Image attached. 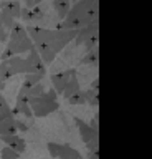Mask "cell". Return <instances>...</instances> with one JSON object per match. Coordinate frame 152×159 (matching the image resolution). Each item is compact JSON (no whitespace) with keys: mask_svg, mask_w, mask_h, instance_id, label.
Listing matches in <instances>:
<instances>
[{"mask_svg":"<svg viewBox=\"0 0 152 159\" xmlns=\"http://www.w3.org/2000/svg\"><path fill=\"white\" fill-rule=\"evenodd\" d=\"M10 116H13L12 109H10V106H8L5 96H2V91H0V123H2L3 119L10 118Z\"/></svg>","mask_w":152,"mask_h":159,"instance_id":"cell-15","label":"cell"},{"mask_svg":"<svg viewBox=\"0 0 152 159\" xmlns=\"http://www.w3.org/2000/svg\"><path fill=\"white\" fill-rule=\"evenodd\" d=\"M78 89H81L80 88V80H78V76H76V71L70 76V80H68V83H66V86H65V89H63V96H65L66 99L71 96L73 93H76Z\"/></svg>","mask_w":152,"mask_h":159,"instance_id":"cell-12","label":"cell"},{"mask_svg":"<svg viewBox=\"0 0 152 159\" xmlns=\"http://www.w3.org/2000/svg\"><path fill=\"white\" fill-rule=\"evenodd\" d=\"M7 38H8V32L5 30V27H3L2 20H0V42L5 43V42H7Z\"/></svg>","mask_w":152,"mask_h":159,"instance_id":"cell-23","label":"cell"},{"mask_svg":"<svg viewBox=\"0 0 152 159\" xmlns=\"http://www.w3.org/2000/svg\"><path fill=\"white\" fill-rule=\"evenodd\" d=\"M70 7H71V0H55L53 2V8H55V12L60 17V20H63L66 17Z\"/></svg>","mask_w":152,"mask_h":159,"instance_id":"cell-14","label":"cell"},{"mask_svg":"<svg viewBox=\"0 0 152 159\" xmlns=\"http://www.w3.org/2000/svg\"><path fill=\"white\" fill-rule=\"evenodd\" d=\"M98 86H99V80H94V81H93V89H98Z\"/></svg>","mask_w":152,"mask_h":159,"instance_id":"cell-28","label":"cell"},{"mask_svg":"<svg viewBox=\"0 0 152 159\" xmlns=\"http://www.w3.org/2000/svg\"><path fill=\"white\" fill-rule=\"evenodd\" d=\"M99 17V0H78L60 22L61 30H80Z\"/></svg>","mask_w":152,"mask_h":159,"instance_id":"cell-2","label":"cell"},{"mask_svg":"<svg viewBox=\"0 0 152 159\" xmlns=\"http://www.w3.org/2000/svg\"><path fill=\"white\" fill-rule=\"evenodd\" d=\"M17 124H15V116H10L3 119L0 123V136H7V134H17Z\"/></svg>","mask_w":152,"mask_h":159,"instance_id":"cell-11","label":"cell"},{"mask_svg":"<svg viewBox=\"0 0 152 159\" xmlns=\"http://www.w3.org/2000/svg\"><path fill=\"white\" fill-rule=\"evenodd\" d=\"M0 139L5 143V146L12 148L13 151H17V152H20V154L27 151L25 139H23L22 136H18V134H7V136H0Z\"/></svg>","mask_w":152,"mask_h":159,"instance_id":"cell-8","label":"cell"},{"mask_svg":"<svg viewBox=\"0 0 152 159\" xmlns=\"http://www.w3.org/2000/svg\"><path fill=\"white\" fill-rule=\"evenodd\" d=\"M88 159H99V151H88Z\"/></svg>","mask_w":152,"mask_h":159,"instance_id":"cell-26","label":"cell"},{"mask_svg":"<svg viewBox=\"0 0 152 159\" xmlns=\"http://www.w3.org/2000/svg\"><path fill=\"white\" fill-rule=\"evenodd\" d=\"M48 152L53 159H83L80 151L68 144H58V143H48L46 144Z\"/></svg>","mask_w":152,"mask_h":159,"instance_id":"cell-5","label":"cell"},{"mask_svg":"<svg viewBox=\"0 0 152 159\" xmlns=\"http://www.w3.org/2000/svg\"><path fill=\"white\" fill-rule=\"evenodd\" d=\"M41 0H25V5L27 7H35V5H40Z\"/></svg>","mask_w":152,"mask_h":159,"instance_id":"cell-27","label":"cell"},{"mask_svg":"<svg viewBox=\"0 0 152 159\" xmlns=\"http://www.w3.org/2000/svg\"><path fill=\"white\" fill-rule=\"evenodd\" d=\"M86 103H89L91 106H98L99 104V99H98V89H86Z\"/></svg>","mask_w":152,"mask_h":159,"instance_id":"cell-19","label":"cell"},{"mask_svg":"<svg viewBox=\"0 0 152 159\" xmlns=\"http://www.w3.org/2000/svg\"><path fill=\"white\" fill-rule=\"evenodd\" d=\"M98 20H93L91 23H88L86 27H83L78 30V33H76V37H75V43L76 45H85L86 40H89L93 35H96L98 33Z\"/></svg>","mask_w":152,"mask_h":159,"instance_id":"cell-7","label":"cell"},{"mask_svg":"<svg viewBox=\"0 0 152 159\" xmlns=\"http://www.w3.org/2000/svg\"><path fill=\"white\" fill-rule=\"evenodd\" d=\"M68 103L73 104V106H78V104H85L86 103V91L83 89H78L76 93H73L70 98H68Z\"/></svg>","mask_w":152,"mask_h":159,"instance_id":"cell-16","label":"cell"},{"mask_svg":"<svg viewBox=\"0 0 152 159\" xmlns=\"http://www.w3.org/2000/svg\"><path fill=\"white\" fill-rule=\"evenodd\" d=\"M15 124H17V131H22V133H25V131H28V126L23 121H20V119H17L15 118Z\"/></svg>","mask_w":152,"mask_h":159,"instance_id":"cell-24","label":"cell"},{"mask_svg":"<svg viewBox=\"0 0 152 159\" xmlns=\"http://www.w3.org/2000/svg\"><path fill=\"white\" fill-rule=\"evenodd\" d=\"M27 33L30 35L33 47L41 57L43 63H51L56 55L61 52L70 42H73L78 30H50L43 27H28Z\"/></svg>","mask_w":152,"mask_h":159,"instance_id":"cell-1","label":"cell"},{"mask_svg":"<svg viewBox=\"0 0 152 159\" xmlns=\"http://www.w3.org/2000/svg\"><path fill=\"white\" fill-rule=\"evenodd\" d=\"M2 159H20V152H17L12 148L5 146L2 149Z\"/></svg>","mask_w":152,"mask_h":159,"instance_id":"cell-20","label":"cell"},{"mask_svg":"<svg viewBox=\"0 0 152 159\" xmlns=\"http://www.w3.org/2000/svg\"><path fill=\"white\" fill-rule=\"evenodd\" d=\"M98 42H99V35H93V37L89 40H86L85 42V47H86V52L88 50H93V48H96L98 47Z\"/></svg>","mask_w":152,"mask_h":159,"instance_id":"cell-21","label":"cell"},{"mask_svg":"<svg viewBox=\"0 0 152 159\" xmlns=\"http://www.w3.org/2000/svg\"><path fill=\"white\" fill-rule=\"evenodd\" d=\"M55 89H48V91H43L38 96H30L28 98V104H30L32 114L37 118H45L48 114L55 113L60 104H58V96H56Z\"/></svg>","mask_w":152,"mask_h":159,"instance_id":"cell-4","label":"cell"},{"mask_svg":"<svg viewBox=\"0 0 152 159\" xmlns=\"http://www.w3.org/2000/svg\"><path fill=\"white\" fill-rule=\"evenodd\" d=\"M73 73H75V70H66V71H61V73L51 75L53 89H55L58 94H61V93H63V89H65L66 83H68V80H70V76H71Z\"/></svg>","mask_w":152,"mask_h":159,"instance_id":"cell-9","label":"cell"},{"mask_svg":"<svg viewBox=\"0 0 152 159\" xmlns=\"http://www.w3.org/2000/svg\"><path fill=\"white\" fill-rule=\"evenodd\" d=\"M98 63V47L88 50L86 55L81 58V65H96Z\"/></svg>","mask_w":152,"mask_h":159,"instance_id":"cell-17","label":"cell"},{"mask_svg":"<svg viewBox=\"0 0 152 159\" xmlns=\"http://www.w3.org/2000/svg\"><path fill=\"white\" fill-rule=\"evenodd\" d=\"M89 126H91L93 129H94V131H98V133H99V128H98V113L94 114V118H93V121L89 123Z\"/></svg>","mask_w":152,"mask_h":159,"instance_id":"cell-25","label":"cell"},{"mask_svg":"<svg viewBox=\"0 0 152 159\" xmlns=\"http://www.w3.org/2000/svg\"><path fill=\"white\" fill-rule=\"evenodd\" d=\"M75 123H76L78 131H80V136H81V139H83L85 144H88L89 141H93V139H96V138H99V133L94 131V129H93L86 121H83L81 118H75Z\"/></svg>","mask_w":152,"mask_h":159,"instance_id":"cell-6","label":"cell"},{"mask_svg":"<svg viewBox=\"0 0 152 159\" xmlns=\"http://www.w3.org/2000/svg\"><path fill=\"white\" fill-rule=\"evenodd\" d=\"M0 20H2V23H3V27H5L7 32H10V28L15 25V18H12L10 15L2 8H0Z\"/></svg>","mask_w":152,"mask_h":159,"instance_id":"cell-18","label":"cell"},{"mask_svg":"<svg viewBox=\"0 0 152 159\" xmlns=\"http://www.w3.org/2000/svg\"><path fill=\"white\" fill-rule=\"evenodd\" d=\"M25 80L27 81H30V83H40L41 80H43V75H35V73H27L25 75Z\"/></svg>","mask_w":152,"mask_h":159,"instance_id":"cell-22","label":"cell"},{"mask_svg":"<svg viewBox=\"0 0 152 159\" xmlns=\"http://www.w3.org/2000/svg\"><path fill=\"white\" fill-rule=\"evenodd\" d=\"M7 47L2 53V60H7L13 57V55H27L33 48V42L30 38V35L27 33V28H23L20 23H17L10 28L7 38Z\"/></svg>","mask_w":152,"mask_h":159,"instance_id":"cell-3","label":"cell"},{"mask_svg":"<svg viewBox=\"0 0 152 159\" xmlns=\"http://www.w3.org/2000/svg\"><path fill=\"white\" fill-rule=\"evenodd\" d=\"M12 114L13 116H17V114H23V116L27 118H32V109H30V104H28V98L25 94L18 93L17 96V103H15V108L12 109Z\"/></svg>","mask_w":152,"mask_h":159,"instance_id":"cell-10","label":"cell"},{"mask_svg":"<svg viewBox=\"0 0 152 159\" xmlns=\"http://www.w3.org/2000/svg\"><path fill=\"white\" fill-rule=\"evenodd\" d=\"M20 159H22V157H20Z\"/></svg>","mask_w":152,"mask_h":159,"instance_id":"cell-30","label":"cell"},{"mask_svg":"<svg viewBox=\"0 0 152 159\" xmlns=\"http://www.w3.org/2000/svg\"><path fill=\"white\" fill-rule=\"evenodd\" d=\"M71 2H78V0H71Z\"/></svg>","mask_w":152,"mask_h":159,"instance_id":"cell-29","label":"cell"},{"mask_svg":"<svg viewBox=\"0 0 152 159\" xmlns=\"http://www.w3.org/2000/svg\"><path fill=\"white\" fill-rule=\"evenodd\" d=\"M0 8L2 10H5V12L10 15L12 18H20V12H22V5H20V2H3L2 5H0Z\"/></svg>","mask_w":152,"mask_h":159,"instance_id":"cell-13","label":"cell"}]
</instances>
